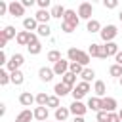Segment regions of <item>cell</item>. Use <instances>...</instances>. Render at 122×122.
Listing matches in <instances>:
<instances>
[{
  "label": "cell",
  "instance_id": "obj_1",
  "mask_svg": "<svg viewBox=\"0 0 122 122\" xmlns=\"http://www.w3.org/2000/svg\"><path fill=\"white\" fill-rule=\"evenodd\" d=\"M67 57H69L71 63H80L82 67H86V65L92 61L90 53H88V51H82V50H78V48H69Z\"/></svg>",
  "mask_w": 122,
  "mask_h": 122
},
{
  "label": "cell",
  "instance_id": "obj_2",
  "mask_svg": "<svg viewBox=\"0 0 122 122\" xmlns=\"http://www.w3.org/2000/svg\"><path fill=\"white\" fill-rule=\"evenodd\" d=\"M116 34H118L116 25H105V27L101 29V32H99V36H101V40H103L105 44H107V42H114Z\"/></svg>",
  "mask_w": 122,
  "mask_h": 122
},
{
  "label": "cell",
  "instance_id": "obj_3",
  "mask_svg": "<svg viewBox=\"0 0 122 122\" xmlns=\"http://www.w3.org/2000/svg\"><path fill=\"white\" fill-rule=\"evenodd\" d=\"M90 90H92L90 82H78V84L72 88V93H71V95H72V99H74V101H82V97H84Z\"/></svg>",
  "mask_w": 122,
  "mask_h": 122
},
{
  "label": "cell",
  "instance_id": "obj_4",
  "mask_svg": "<svg viewBox=\"0 0 122 122\" xmlns=\"http://www.w3.org/2000/svg\"><path fill=\"white\" fill-rule=\"evenodd\" d=\"M25 63V57L21 55V53H13L11 57H10V61H8V65H6V69L10 71V72H15V71H19L21 69V65Z\"/></svg>",
  "mask_w": 122,
  "mask_h": 122
},
{
  "label": "cell",
  "instance_id": "obj_5",
  "mask_svg": "<svg viewBox=\"0 0 122 122\" xmlns=\"http://www.w3.org/2000/svg\"><path fill=\"white\" fill-rule=\"evenodd\" d=\"M92 13H93V6L90 2H82L78 6V17L80 19H86V21H92Z\"/></svg>",
  "mask_w": 122,
  "mask_h": 122
},
{
  "label": "cell",
  "instance_id": "obj_6",
  "mask_svg": "<svg viewBox=\"0 0 122 122\" xmlns=\"http://www.w3.org/2000/svg\"><path fill=\"white\" fill-rule=\"evenodd\" d=\"M69 109H71V114H74V116H84L88 112V105H84L82 101H72L69 105Z\"/></svg>",
  "mask_w": 122,
  "mask_h": 122
},
{
  "label": "cell",
  "instance_id": "obj_7",
  "mask_svg": "<svg viewBox=\"0 0 122 122\" xmlns=\"http://www.w3.org/2000/svg\"><path fill=\"white\" fill-rule=\"evenodd\" d=\"M11 17H23L25 15V6L21 4V2H17V0H13V2H10V11H8Z\"/></svg>",
  "mask_w": 122,
  "mask_h": 122
},
{
  "label": "cell",
  "instance_id": "obj_8",
  "mask_svg": "<svg viewBox=\"0 0 122 122\" xmlns=\"http://www.w3.org/2000/svg\"><path fill=\"white\" fill-rule=\"evenodd\" d=\"M69 67H71V61H69V59H61V61H57L51 69H53V72H55L57 76H63V74L69 72Z\"/></svg>",
  "mask_w": 122,
  "mask_h": 122
},
{
  "label": "cell",
  "instance_id": "obj_9",
  "mask_svg": "<svg viewBox=\"0 0 122 122\" xmlns=\"http://www.w3.org/2000/svg\"><path fill=\"white\" fill-rule=\"evenodd\" d=\"M116 99L114 97H103L101 99V111H107V112H116Z\"/></svg>",
  "mask_w": 122,
  "mask_h": 122
},
{
  "label": "cell",
  "instance_id": "obj_10",
  "mask_svg": "<svg viewBox=\"0 0 122 122\" xmlns=\"http://www.w3.org/2000/svg\"><path fill=\"white\" fill-rule=\"evenodd\" d=\"M53 76H55L53 69H50V67H40V71H38V78H40L42 82H51Z\"/></svg>",
  "mask_w": 122,
  "mask_h": 122
},
{
  "label": "cell",
  "instance_id": "obj_11",
  "mask_svg": "<svg viewBox=\"0 0 122 122\" xmlns=\"http://www.w3.org/2000/svg\"><path fill=\"white\" fill-rule=\"evenodd\" d=\"M53 92H55V95H57V97H65V95L72 93V88H71V86H67V84H63V82H57V84L53 86Z\"/></svg>",
  "mask_w": 122,
  "mask_h": 122
},
{
  "label": "cell",
  "instance_id": "obj_12",
  "mask_svg": "<svg viewBox=\"0 0 122 122\" xmlns=\"http://www.w3.org/2000/svg\"><path fill=\"white\" fill-rule=\"evenodd\" d=\"M19 103H21L23 107H30L32 103H36V95H32L30 92H21V95H19Z\"/></svg>",
  "mask_w": 122,
  "mask_h": 122
},
{
  "label": "cell",
  "instance_id": "obj_13",
  "mask_svg": "<svg viewBox=\"0 0 122 122\" xmlns=\"http://www.w3.org/2000/svg\"><path fill=\"white\" fill-rule=\"evenodd\" d=\"M63 21H67V23H71V25L78 27V23H80L78 11H74V10H67V11H65V17H63Z\"/></svg>",
  "mask_w": 122,
  "mask_h": 122
},
{
  "label": "cell",
  "instance_id": "obj_14",
  "mask_svg": "<svg viewBox=\"0 0 122 122\" xmlns=\"http://www.w3.org/2000/svg\"><path fill=\"white\" fill-rule=\"evenodd\" d=\"M38 21L34 19V17H25L23 19V29L27 30V32H32V30H38Z\"/></svg>",
  "mask_w": 122,
  "mask_h": 122
},
{
  "label": "cell",
  "instance_id": "obj_15",
  "mask_svg": "<svg viewBox=\"0 0 122 122\" xmlns=\"http://www.w3.org/2000/svg\"><path fill=\"white\" fill-rule=\"evenodd\" d=\"M69 114H71V109H69V107H59V109H55V112H53V116H55L57 122H65V120L69 118Z\"/></svg>",
  "mask_w": 122,
  "mask_h": 122
},
{
  "label": "cell",
  "instance_id": "obj_16",
  "mask_svg": "<svg viewBox=\"0 0 122 122\" xmlns=\"http://www.w3.org/2000/svg\"><path fill=\"white\" fill-rule=\"evenodd\" d=\"M34 19H36L40 25H48V21L51 19V13H50L48 10H38L36 15H34Z\"/></svg>",
  "mask_w": 122,
  "mask_h": 122
},
{
  "label": "cell",
  "instance_id": "obj_17",
  "mask_svg": "<svg viewBox=\"0 0 122 122\" xmlns=\"http://www.w3.org/2000/svg\"><path fill=\"white\" fill-rule=\"evenodd\" d=\"M93 92H95V97H107L105 93H107V86H105V82L103 80H95V84H93Z\"/></svg>",
  "mask_w": 122,
  "mask_h": 122
},
{
  "label": "cell",
  "instance_id": "obj_18",
  "mask_svg": "<svg viewBox=\"0 0 122 122\" xmlns=\"http://www.w3.org/2000/svg\"><path fill=\"white\" fill-rule=\"evenodd\" d=\"M32 112H34V120H38V122H46L48 120V114H50L48 112V107H36Z\"/></svg>",
  "mask_w": 122,
  "mask_h": 122
},
{
  "label": "cell",
  "instance_id": "obj_19",
  "mask_svg": "<svg viewBox=\"0 0 122 122\" xmlns=\"http://www.w3.org/2000/svg\"><path fill=\"white\" fill-rule=\"evenodd\" d=\"M34 118V112L30 111V109H23L17 116H15V122H30Z\"/></svg>",
  "mask_w": 122,
  "mask_h": 122
},
{
  "label": "cell",
  "instance_id": "obj_20",
  "mask_svg": "<svg viewBox=\"0 0 122 122\" xmlns=\"http://www.w3.org/2000/svg\"><path fill=\"white\" fill-rule=\"evenodd\" d=\"M0 34L6 38V40H11V38H17V32H15V27H11V25H6L2 30H0Z\"/></svg>",
  "mask_w": 122,
  "mask_h": 122
},
{
  "label": "cell",
  "instance_id": "obj_21",
  "mask_svg": "<svg viewBox=\"0 0 122 122\" xmlns=\"http://www.w3.org/2000/svg\"><path fill=\"white\" fill-rule=\"evenodd\" d=\"M101 29H103V27H101V23H99L97 19H92V21L86 23V30L92 32V34H93V32H101Z\"/></svg>",
  "mask_w": 122,
  "mask_h": 122
},
{
  "label": "cell",
  "instance_id": "obj_22",
  "mask_svg": "<svg viewBox=\"0 0 122 122\" xmlns=\"http://www.w3.org/2000/svg\"><path fill=\"white\" fill-rule=\"evenodd\" d=\"M101 51H103V46H99V44H95V42H92L90 48H88L90 57H99V59H101Z\"/></svg>",
  "mask_w": 122,
  "mask_h": 122
},
{
  "label": "cell",
  "instance_id": "obj_23",
  "mask_svg": "<svg viewBox=\"0 0 122 122\" xmlns=\"http://www.w3.org/2000/svg\"><path fill=\"white\" fill-rule=\"evenodd\" d=\"M86 105H88V109H92V111L99 112V111H101V97H95V95H93V97H90V99H88V103H86Z\"/></svg>",
  "mask_w": 122,
  "mask_h": 122
},
{
  "label": "cell",
  "instance_id": "obj_24",
  "mask_svg": "<svg viewBox=\"0 0 122 122\" xmlns=\"http://www.w3.org/2000/svg\"><path fill=\"white\" fill-rule=\"evenodd\" d=\"M65 8L61 6V4H55L51 10H50V13H51V17H55V19H61V17H65Z\"/></svg>",
  "mask_w": 122,
  "mask_h": 122
},
{
  "label": "cell",
  "instance_id": "obj_25",
  "mask_svg": "<svg viewBox=\"0 0 122 122\" xmlns=\"http://www.w3.org/2000/svg\"><path fill=\"white\" fill-rule=\"evenodd\" d=\"M29 36H30V32H27V30H19L15 42H17L19 46H29Z\"/></svg>",
  "mask_w": 122,
  "mask_h": 122
},
{
  "label": "cell",
  "instance_id": "obj_26",
  "mask_svg": "<svg viewBox=\"0 0 122 122\" xmlns=\"http://www.w3.org/2000/svg\"><path fill=\"white\" fill-rule=\"evenodd\" d=\"M61 82H63V84H67V86H71V88H74V86H76V74H72V72L69 71L67 74H63V76H61Z\"/></svg>",
  "mask_w": 122,
  "mask_h": 122
},
{
  "label": "cell",
  "instance_id": "obj_27",
  "mask_svg": "<svg viewBox=\"0 0 122 122\" xmlns=\"http://www.w3.org/2000/svg\"><path fill=\"white\" fill-rule=\"evenodd\" d=\"M103 48H105V51H107V55H109V57H111V55L114 57V55H116V53L120 51V50H118V44H116V42H107V44H105Z\"/></svg>",
  "mask_w": 122,
  "mask_h": 122
},
{
  "label": "cell",
  "instance_id": "obj_28",
  "mask_svg": "<svg viewBox=\"0 0 122 122\" xmlns=\"http://www.w3.org/2000/svg\"><path fill=\"white\" fill-rule=\"evenodd\" d=\"M80 78H82V82H92V80L95 78V71H93V69H88V67H86V69L82 71Z\"/></svg>",
  "mask_w": 122,
  "mask_h": 122
},
{
  "label": "cell",
  "instance_id": "obj_29",
  "mask_svg": "<svg viewBox=\"0 0 122 122\" xmlns=\"http://www.w3.org/2000/svg\"><path fill=\"white\" fill-rule=\"evenodd\" d=\"M10 74H11V84H15V86H21V84H23L25 74H23L21 71H15V72H10Z\"/></svg>",
  "mask_w": 122,
  "mask_h": 122
},
{
  "label": "cell",
  "instance_id": "obj_30",
  "mask_svg": "<svg viewBox=\"0 0 122 122\" xmlns=\"http://www.w3.org/2000/svg\"><path fill=\"white\" fill-rule=\"evenodd\" d=\"M48 99H50V95H48L46 92L36 93V105H38V107H48Z\"/></svg>",
  "mask_w": 122,
  "mask_h": 122
},
{
  "label": "cell",
  "instance_id": "obj_31",
  "mask_svg": "<svg viewBox=\"0 0 122 122\" xmlns=\"http://www.w3.org/2000/svg\"><path fill=\"white\" fill-rule=\"evenodd\" d=\"M61 59H63V57H61V51H57V50H50V51H48V61H50V63L55 65V63L61 61Z\"/></svg>",
  "mask_w": 122,
  "mask_h": 122
},
{
  "label": "cell",
  "instance_id": "obj_32",
  "mask_svg": "<svg viewBox=\"0 0 122 122\" xmlns=\"http://www.w3.org/2000/svg\"><path fill=\"white\" fill-rule=\"evenodd\" d=\"M8 82H11V74L8 69H0V86H6Z\"/></svg>",
  "mask_w": 122,
  "mask_h": 122
},
{
  "label": "cell",
  "instance_id": "obj_33",
  "mask_svg": "<svg viewBox=\"0 0 122 122\" xmlns=\"http://www.w3.org/2000/svg\"><path fill=\"white\" fill-rule=\"evenodd\" d=\"M109 74H111L112 78H120V76H122V65H116V63L111 65V67H109Z\"/></svg>",
  "mask_w": 122,
  "mask_h": 122
},
{
  "label": "cell",
  "instance_id": "obj_34",
  "mask_svg": "<svg viewBox=\"0 0 122 122\" xmlns=\"http://www.w3.org/2000/svg\"><path fill=\"white\" fill-rule=\"evenodd\" d=\"M36 34H38V36H46V38H48V36L51 34V27H50V25H38Z\"/></svg>",
  "mask_w": 122,
  "mask_h": 122
},
{
  "label": "cell",
  "instance_id": "obj_35",
  "mask_svg": "<svg viewBox=\"0 0 122 122\" xmlns=\"http://www.w3.org/2000/svg\"><path fill=\"white\" fill-rule=\"evenodd\" d=\"M27 50H29L30 55H38V53L42 51V44H40V42H36V44H29Z\"/></svg>",
  "mask_w": 122,
  "mask_h": 122
},
{
  "label": "cell",
  "instance_id": "obj_36",
  "mask_svg": "<svg viewBox=\"0 0 122 122\" xmlns=\"http://www.w3.org/2000/svg\"><path fill=\"white\" fill-rule=\"evenodd\" d=\"M61 30H63L65 34H71V32H74V30H76V27H74V25H71V23H67V21H61Z\"/></svg>",
  "mask_w": 122,
  "mask_h": 122
},
{
  "label": "cell",
  "instance_id": "obj_37",
  "mask_svg": "<svg viewBox=\"0 0 122 122\" xmlns=\"http://www.w3.org/2000/svg\"><path fill=\"white\" fill-rule=\"evenodd\" d=\"M48 107H51V109H59V97H57V95H50V99H48Z\"/></svg>",
  "mask_w": 122,
  "mask_h": 122
},
{
  "label": "cell",
  "instance_id": "obj_38",
  "mask_svg": "<svg viewBox=\"0 0 122 122\" xmlns=\"http://www.w3.org/2000/svg\"><path fill=\"white\" fill-rule=\"evenodd\" d=\"M103 6L107 10H114V8H118V2L116 0H103Z\"/></svg>",
  "mask_w": 122,
  "mask_h": 122
},
{
  "label": "cell",
  "instance_id": "obj_39",
  "mask_svg": "<svg viewBox=\"0 0 122 122\" xmlns=\"http://www.w3.org/2000/svg\"><path fill=\"white\" fill-rule=\"evenodd\" d=\"M107 118H109V112L107 111H99L97 112V122H107Z\"/></svg>",
  "mask_w": 122,
  "mask_h": 122
},
{
  "label": "cell",
  "instance_id": "obj_40",
  "mask_svg": "<svg viewBox=\"0 0 122 122\" xmlns=\"http://www.w3.org/2000/svg\"><path fill=\"white\" fill-rule=\"evenodd\" d=\"M36 4H38V8H40V10H48L51 2H50V0H36Z\"/></svg>",
  "mask_w": 122,
  "mask_h": 122
},
{
  "label": "cell",
  "instance_id": "obj_41",
  "mask_svg": "<svg viewBox=\"0 0 122 122\" xmlns=\"http://www.w3.org/2000/svg\"><path fill=\"white\" fill-rule=\"evenodd\" d=\"M107 122H122V120H120L118 112H109V118H107Z\"/></svg>",
  "mask_w": 122,
  "mask_h": 122
},
{
  "label": "cell",
  "instance_id": "obj_42",
  "mask_svg": "<svg viewBox=\"0 0 122 122\" xmlns=\"http://www.w3.org/2000/svg\"><path fill=\"white\" fill-rule=\"evenodd\" d=\"M0 65H8V57H6L4 50H0Z\"/></svg>",
  "mask_w": 122,
  "mask_h": 122
},
{
  "label": "cell",
  "instance_id": "obj_43",
  "mask_svg": "<svg viewBox=\"0 0 122 122\" xmlns=\"http://www.w3.org/2000/svg\"><path fill=\"white\" fill-rule=\"evenodd\" d=\"M21 4H23L25 8H30V6H34V4H36V0H21Z\"/></svg>",
  "mask_w": 122,
  "mask_h": 122
},
{
  "label": "cell",
  "instance_id": "obj_44",
  "mask_svg": "<svg viewBox=\"0 0 122 122\" xmlns=\"http://www.w3.org/2000/svg\"><path fill=\"white\" fill-rule=\"evenodd\" d=\"M114 61H116V65H122V51H118L114 55Z\"/></svg>",
  "mask_w": 122,
  "mask_h": 122
},
{
  "label": "cell",
  "instance_id": "obj_45",
  "mask_svg": "<svg viewBox=\"0 0 122 122\" xmlns=\"http://www.w3.org/2000/svg\"><path fill=\"white\" fill-rule=\"evenodd\" d=\"M6 44H8V40H6V38L0 34V50H4V48H6Z\"/></svg>",
  "mask_w": 122,
  "mask_h": 122
},
{
  "label": "cell",
  "instance_id": "obj_46",
  "mask_svg": "<svg viewBox=\"0 0 122 122\" xmlns=\"http://www.w3.org/2000/svg\"><path fill=\"white\" fill-rule=\"evenodd\" d=\"M6 114V103H0V116Z\"/></svg>",
  "mask_w": 122,
  "mask_h": 122
},
{
  "label": "cell",
  "instance_id": "obj_47",
  "mask_svg": "<svg viewBox=\"0 0 122 122\" xmlns=\"http://www.w3.org/2000/svg\"><path fill=\"white\" fill-rule=\"evenodd\" d=\"M72 122H86V120H84V116H74Z\"/></svg>",
  "mask_w": 122,
  "mask_h": 122
},
{
  "label": "cell",
  "instance_id": "obj_48",
  "mask_svg": "<svg viewBox=\"0 0 122 122\" xmlns=\"http://www.w3.org/2000/svg\"><path fill=\"white\" fill-rule=\"evenodd\" d=\"M118 19H120V21H122V10H120V11H118Z\"/></svg>",
  "mask_w": 122,
  "mask_h": 122
},
{
  "label": "cell",
  "instance_id": "obj_49",
  "mask_svg": "<svg viewBox=\"0 0 122 122\" xmlns=\"http://www.w3.org/2000/svg\"><path fill=\"white\" fill-rule=\"evenodd\" d=\"M118 116H120V120H122V109H120V111H118Z\"/></svg>",
  "mask_w": 122,
  "mask_h": 122
},
{
  "label": "cell",
  "instance_id": "obj_50",
  "mask_svg": "<svg viewBox=\"0 0 122 122\" xmlns=\"http://www.w3.org/2000/svg\"><path fill=\"white\" fill-rule=\"evenodd\" d=\"M118 84H120V86H122V76H120V78H118Z\"/></svg>",
  "mask_w": 122,
  "mask_h": 122
},
{
  "label": "cell",
  "instance_id": "obj_51",
  "mask_svg": "<svg viewBox=\"0 0 122 122\" xmlns=\"http://www.w3.org/2000/svg\"><path fill=\"white\" fill-rule=\"evenodd\" d=\"M46 122H48V120H46Z\"/></svg>",
  "mask_w": 122,
  "mask_h": 122
}]
</instances>
